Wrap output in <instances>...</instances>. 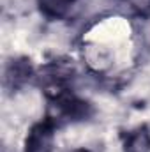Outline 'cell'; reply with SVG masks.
Here are the masks:
<instances>
[{"instance_id": "cell-4", "label": "cell", "mask_w": 150, "mask_h": 152, "mask_svg": "<svg viewBox=\"0 0 150 152\" xmlns=\"http://www.w3.org/2000/svg\"><path fill=\"white\" fill-rule=\"evenodd\" d=\"M73 0H39V9L48 18H62L71 9Z\"/></svg>"}, {"instance_id": "cell-2", "label": "cell", "mask_w": 150, "mask_h": 152, "mask_svg": "<svg viewBox=\"0 0 150 152\" xmlns=\"http://www.w3.org/2000/svg\"><path fill=\"white\" fill-rule=\"evenodd\" d=\"M32 76V66H30V60L28 58H16L12 62L7 64L5 67V76H4V81L5 85L16 88V87H21L23 83H27Z\"/></svg>"}, {"instance_id": "cell-5", "label": "cell", "mask_w": 150, "mask_h": 152, "mask_svg": "<svg viewBox=\"0 0 150 152\" xmlns=\"http://www.w3.org/2000/svg\"><path fill=\"white\" fill-rule=\"evenodd\" d=\"M127 4L140 16H149L150 14V0H127Z\"/></svg>"}, {"instance_id": "cell-3", "label": "cell", "mask_w": 150, "mask_h": 152, "mask_svg": "<svg viewBox=\"0 0 150 152\" xmlns=\"http://www.w3.org/2000/svg\"><path fill=\"white\" fill-rule=\"evenodd\" d=\"M124 152H150V129L147 126H140L127 134Z\"/></svg>"}, {"instance_id": "cell-6", "label": "cell", "mask_w": 150, "mask_h": 152, "mask_svg": "<svg viewBox=\"0 0 150 152\" xmlns=\"http://www.w3.org/2000/svg\"><path fill=\"white\" fill-rule=\"evenodd\" d=\"M73 152H88L87 149H76V151H73Z\"/></svg>"}, {"instance_id": "cell-1", "label": "cell", "mask_w": 150, "mask_h": 152, "mask_svg": "<svg viewBox=\"0 0 150 152\" xmlns=\"http://www.w3.org/2000/svg\"><path fill=\"white\" fill-rule=\"evenodd\" d=\"M55 142V122L51 118L32 126L25 138V152H51Z\"/></svg>"}]
</instances>
